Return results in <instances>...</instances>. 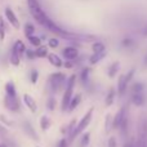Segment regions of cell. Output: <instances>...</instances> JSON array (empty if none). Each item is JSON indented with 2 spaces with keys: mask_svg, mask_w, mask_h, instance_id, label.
I'll use <instances>...</instances> for the list:
<instances>
[{
  "mask_svg": "<svg viewBox=\"0 0 147 147\" xmlns=\"http://www.w3.org/2000/svg\"><path fill=\"white\" fill-rule=\"evenodd\" d=\"M27 4H28V10H30L31 16H32V17L36 20V22H39L43 27H45L47 30L52 31V32L57 34V35L63 36V38H72L74 36L72 34L67 32V31L62 30L61 27H58V26L44 13V10L41 9L40 4H39L36 0H27Z\"/></svg>",
  "mask_w": 147,
  "mask_h": 147,
  "instance_id": "obj_1",
  "label": "cell"
},
{
  "mask_svg": "<svg viewBox=\"0 0 147 147\" xmlns=\"http://www.w3.org/2000/svg\"><path fill=\"white\" fill-rule=\"evenodd\" d=\"M93 111H94V109H90V110H89V111L83 116V119H81L80 121H79V124L75 127L74 132L71 133V136H70V142L75 140V138L78 137V136L80 134V133L83 132V130L85 129V128L88 127L89 124H90V121H92V116H93Z\"/></svg>",
  "mask_w": 147,
  "mask_h": 147,
  "instance_id": "obj_2",
  "label": "cell"
},
{
  "mask_svg": "<svg viewBox=\"0 0 147 147\" xmlns=\"http://www.w3.org/2000/svg\"><path fill=\"white\" fill-rule=\"evenodd\" d=\"M75 81H76V75H72L70 78L69 83H67V86L65 89V93H63V99H62V110L66 111L69 110L70 106V102L72 99V93H74V88H75Z\"/></svg>",
  "mask_w": 147,
  "mask_h": 147,
  "instance_id": "obj_3",
  "label": "cell"
},
{
  "mask_svg": "<svg viewBox=\"0 0 147 147\" xmlns=\"http://www.w3.org/2000/svg\"><path fill=\"white\" fill-rule=\"evenodd\" d=\"M65 80H66V76H65V74H61V72L52 74L51 78H49V83H51L52 90H53L54 93L59 92L62 88H63Z\"/></svg>",
  "mask_w": 147,
  "mask_h": 147,
  "instance_id": "obj_4",
  "label": "cell"
},
{
  "mask_svg": "<svg viewBox=\"0 0 147 147\" xmlns=\"http://www.w3.org/2000/svg\"><path fill=\"white\" fill-rule=\"evenodd\" d=\"M136 147H147V120L143 119L140 124L138 130V140L136 143Z\"/></svg>",
  "mask_w": 147,
  "mask_h": 147,
  "instance_id": "obj_5",
  "label": "cell"
},
{
  "mask_svg": "<svg viewBox=\"0 0 147 147\" xmlns=\"http://www.w3.org/2000/svg\"><path fill=\"white\" fill-rule=\"evenodd\" d=\"M4 103L7 106L8 110L10 111H18L20 110V101H18V97H10V96H5Z\"/></svg>",
  "mask_w": 147,
  "mask_h": 147,
  "instance_id": "obj_6",
  "label": "cell"
},
{
  "mask_svg": "<svg viewBox=\"0 0 147 147\" xmlns=\"http://www.w3.org/2000/svg\"><path fill=\"white\" fill-rule=\"evenodd\" d=\"M127 109L125 107H123L121 110H119L117 111V114L115 115V117H114V123H112V127L115 128V129H119L120 128V125H121V123H123V120H124V117L127 116Z\"/></svg>",
  "mask_w": 147,
  "mask_h": 147,
  "instance_id": "obj_7",
  "label": "cell"
},
{
  "mask_svg": "<svg viewBox=\"0 0 147 147\" xmlns=\"http://www.w3.org/2000/svg\"><path fill=\"white\" fill-rule=\"evenodd\" d=\"M128 85H129V81L127 79V75H121L119 78V81H117V93L120 96H124L128 89Z\"/></svg>",
  "mask_w": 147,
  "mask_h": 147,
  "instance_id": "obj_8",
  "label": "cell"
},
{
  "mask_svg": "<svg viewBox=\"0 0 147 147\" xmlns=\"http://www.w3.org/2000/svg\"><path fill=\"white\" fill-rule=\"evenodd\" d=\"M5 17H7L8 22H9L14 28H18V27H20V21L17 20L16 14L13 13V10L10 9V8H7V9H5Z\"/></svg>",
  "mask_w": 147,
  "mask_h": 147,
  "instance_id": "obj_9",
  "label": "cell"
},
{
  "mask_svg": "<svg viewBox=\"0 0 147 147\" xmlns=\"http://www.w3.org/2000/svg\"><path fill=\"white\" fill-rule=\"evenodd\" d=\"M62 54H63V57L66 59H69V61H72V59H75L76 57L79 56V51L76 48H74V47H67V48L63 49Z\"/></svg>",
  "mask_w": 147,
  "mask_h": 147,
  "instance_id": "obj_10",
  "label": "cell"
},
{
  "mask_svg": "<svg viewBox=\"0 0 147 147\" xmlns=\"http://www.w3.org/2000/svg\"><path fill=\"white\" fill-rule=\"evenodd\" d=\"M23 102H25V105L30 109L31 112H36V110H38V105H36L35 99H34L30 94H25V96H23Z\"/></svg>",
  "mask_w": 147,
  "mask_h": 147,
  "instance_id": "obj_11",
  "label": "cell"
},
{
  "mask_svg": "<svg viewBox=\"0 0 147 147\" xmlns=\"http://www.w3.org/2000/svg\"><path fill=\"white\" fill-rule=\"evenodd\" d=\"M146 102V97L143 93H132V103L134 106L140 107V106H143Z\"/></svg>",
  "mask_w": 147,
  "mask_h": 147,
  "instance_id": "obj_12",
  "label": "cell"
},
{
  "mask_svg": "<svg viewBox=\"0 0 147 147\" xmlns=\"http://www.w3.org/2000/svg\"><path fill=\"white\" fill-rule=\"evenodd\" d=\"M26 52V48H25V44L22 43L21 40H17L13 45V49H12V53L13 54H17V56H22L23 53Z\"/></svg>",
  "mask_w": 147,
  "mask_h": 147,
  "instance_id": "obj_13",
  "label": "cell"
},
{
  "mask_svg": "<svg viewBox=\"0 0 147 147\" xmlns=\"http://www.w3.org/2000/svg\"><path fill=\"white\" fill-rule=\"evenodd\" d=\"M48 59L54 67H62L63 66L62 59L59 58V56H57V54H54V53H49L48 54Z\"/></svg>",
  "mask_w": 147,
  "mask_h": 147,
  "instance_id": "obj_14",
  "label": "cell"
},
{
  "mask_svg": "<svg viewBox=\"0 0 147 147\" xmlns=\"http://www.w3.org/2000/svg\"><path fill=\"white\" fill-rule=\"evenodd\" d=\"M5 93L7 96H10V97H17V92H16V86L12 81H8L5 84Z\"/></svg>",
  "mask_w": 147,
  "mask_h": 147,
  "instance_id": "obj_15",
  "label": "cell"
},
{
  "mask_svg": "<svg viewBox=\"0 0 147 147\" xmlns=\"http://www.w3.org/2000/svg\"><path fill=\"white\" fill-rule=\"evenodd\" d=\"M92 51H93V53H102V52H106V47L101 41H96L92 45Z\"/></svg>",
  "mask_w": 147,
  "mask_h": 147,
  "instance_id": "obj_16",
  "label": "cell"
},
{
  "mask_svg": "<svg viewBox=\"0 0 147 147\" xmlns=\"http://www.w3.org/2000/svg\"><path fill=\"white\" fill-rule=\"evenodd\" d=\"M81 102V96L80 94H76L75 97H72L71 102H70V106H69V110L70 111H74V110L78 107V105Z\"/></svg>",
  "mask_w": 147,
  "mask_h": 147,
  "instance_id": "obj_17",
  "label": "cell"
},
{
  "mask_svg": "<svg viewBox=\"0 0 147 147\" xmlns=\"http://www.w3.org/2000/svg\"><path fill=\"white\" fill-rule=\"evenodd\" d=\"M105 56H106V52H102V53H94L93 56H90V63L92 65H96L97 62H99L101 59H103L105 58Z\"/></svg>",
  "mask_w": 147,
  "mask_h": 147,
  "instance_id": "obj_18",
  "label": "cell"
},
{
  "mask_svg": "<svg viewBox=\"0 0 147 147\" xmlns=\"http://www.w3.org/2000/svg\"><path fill=\"white\" fill-rule=\"evenodd\" d=\"M115 94H116V92H115V89H110L109 93H107V97H106V106H111L112 103H114L115 101Z\"/></svg>",
  "mask_w": 147,
  "mask_h": 147,
  "instance_id": "obj_19",
  "label": "cell"
},
{
  "mask_svg": "<svg viewBox=\"0 0 147 147\" xmlns=\"http://www.w3.org/2000/svg\"><path fill=\"white\" fill-rule=\"evenodd\" d=\"M36 53V57L39 58H44V57H48V48L47 47H38V49L35 51Z\"/></svg>",
  "mask_w": 147,
  "mask_h": 147,
  "instance_id": "obj_20",
  "label": "cell"
},
{
  "mask_svg": "<svg viewBox=\"0 0 147 147\" xmlns=\"http://www.w3.org/2000/svg\"><path fill=\"white\" fill-rule=\"evenodd\" d=\"M119 67H120L119 62H114V63L110 66V69H109V76L110 78H114V76L116 75L117 71H119Z\"/></svg>",
  "mask_w": 147,
  "mask_h": 147,
  "instance_id": "obj_21",
  "label": "cell"
},
{
  "mask_svg": "<svg viewBox=\"0 0 147 147\" xmlns=\"http://www.w3.org/2000/svg\"><path fill=\"white\" fill-rule=\"evenodd\" d=\"M34 32H35V27H34V25H31V23H26L25 25V35L26 38H30V36L34 35Z\"/></svg>",
  "mask_w": 147,
  "mask_h": 147,
  "instance_id": "obj_22",
  "label": "cell"
},
{
  "mask_svg": "<svg viewBox=\"0 0 147 147\" xmlns=\"http://www.w3.org/2000/svg\"><path fill=\"white\" fill-rule=\"evenodd\" d=\"M145 85L142 83H134L132 85V93H143Z\"/></svg>",
  "mask_w": 147,
  "mask_h": 147,
  "instance_id": "obj_23",
  "label": "cell"
},
{
  "mask_svg": "<svg viewBox=\"0 0 147 147\" xmlns=\"http://www.w3.org/2000/svg\"><path fill=\"white\" fill-rule=\"evenodd\" d=\"M89 140H90V133H84L83 134V137L80 138V147H86L88 146V143H89Z\"/></svg>",
  "mask_w": 147,
  "mask_h": 147,
  "instance_id": "obj_24",
  "label": "cell"
},
{
  "mask_svg": "<svg viewBox=\"0 0 147 147\" xmlns=\"http://www.w3.org/2000/svg\"><path fill=\"white\" fill-rule=\"evenodd\" d=\"M40 125H41V129L43 130H48V128L51 127V121H49V119L47 116H43L40 120Z\"/></svg>",
  "mask_w": 147,
  "mask_h": 147,
  "instance_id": "obj_25",
  "label": "cell"
},
{
  "mask_svg": "<svg viewBox=\"0 0 147 147\" xmlns=\"http://www.w3.org/2000/svg\"><path fill=\"white\" fill-rule=\"evenodd\" d=\"M5 38V23L4 18L0 17V40H4Z\"/></svg>",
  "mask_w": 147,
  "mask_h": 147,
  "instance_id": "obj_26",
  "label": "cell"
},
{
  "mask_svg": "<svg viewBox=\"0 0 147 147\" xmlns=\"http://www.w3.org/2000/svg\"><path fill=\"white\" fill-rule=\"evenodd\" d=\"M28 40H30V43L32 44V45H35V47H40L41 45V40L39 38H36V36H30L28 38Z\"/></svg>",
  "mask_w": 147,
  "mask_h": 147,
  "instance_id": "obj_27",
  "label": "cell"
},
{
  "mask_svg": "<svg viewBox=\"0 0 147 147\" xmlns=\"http://www.w3.org/2000/svg\"><path fill=\"white\" fill-rule=\"evenodd\" d=\"M133 44H134V41H133V39H130V38H125L124 40L121 41V45L125 47V48H129V47H132Z\"/></svg>",
  "mask_w": 147,
  "mask_h": 147,
  "instance_id": "obj_28",
  "label": "cell"
},
{
  "mask_svg": "<svg viewBox=\"0 0 147 147\" xmlns=\"http://www.w3.org/2000/svg\"><path fill=\"white\" fill-rule=\"evenodd\" d=\"M20 61H21V57L17 56V54H13L10 56V62H12V65H14V66H18L20 65Z\"/></svg>",
  "mask_w": 147,
  "mask_h": 147,
  "instance_id": "obj_29",
  "label": "cell"
},
{
  "mask_svg": "<svg viewBox=\"0 0 147 147\" xmlns=\"http://www.w3.org/2000/svg\"><path fill=\"white\" fill-rule=\"evenodd\" d=\"M89 72H90V70H89V69H84V70H83V72H81L80 79L84 81V83H86V80H88V78H89Z\"/></svg>",
  "mask_w": 147,
  "mask_h": 147,
  "instance_id": "obj_30",
  "label": "cell"
},
{
  "mask_svg": "<svg viewBox=\"0 0 147 147\" xmlns=\"http://www.w3.org/2000/svg\"><path fill=\"white\" fill-rule=\"evenodd\" d=\"M31 83H34L35 84L36 81H38V78H39V72L36 71V70H32V71H31Z\"/></svg>",
  "mask_w": 147,
  "mask_h": 147,
  "instance_id": "obj_31",
  "label": "cell"
},
{
  "mask_svg": "<svg viewBox=\"0 0 147 147\" xmlns=\"http://www.w3.org/2000/svg\"><path fill=\"white\" fill-rule=\"evenodd\" d=\"M48 44L51 48H57V47L59 45V40H57V39H49Z\"/></svg>",
  "mask_w": 147,
  "mask_h": 147,
  "instance_id": "obj_32",
  "label": "cell"
},
{
  "mask_svg": "<svg viewBox=\"0 0 147 147\" xmlns=\"http://www.w3.org/2000/svg\"><path fill=\"white\" fill-rule=\"evenodd\" d=\"M111 123H114L111 115H107V117H106V132L110 130V128H111Z\"/></svg>",
  "mask_w": 147,
  "mask_h": 147,
  "instance_id": "obj_33",
  "label": "cell"
},
{
  "mask_svg": "<svg viewBox=\"0 0 147 147\" xmlns=\"http://www.w3.org/2000/svg\"><path fill=\"white\" fill-rule=\"evenodd\" d=\"M109 147H117V142L115 137H110L109 138Z\"/></svg>",
  "mask_w": 147,
  "mask_h": 147,
  "instance_id": "obj_34",
  "label": "cell"
},
{
  "mask_svg": "<svg viewBox=\"0 0 147 147\" xmlns=\"http://www.w3.org/2000/svg\"><path fill=\"white\" fill-rule=\"evenodd\" d=\"M26 56H27V58L34 59L36 57V53H35V51H26Z\"/></svg>",
  "mask_w": 147,
  "mask_h": 147,
  "instance_id": "obj_35",
  "label": "cell"
},
{
  "mask_svg": "<svg viewBox=\"0 0 147 147\" xmlns=\"http://www.w3.org/2000/svg\"><path fill=\"white\" fill-rule=\"evenodd\" d=\"M58 147H69V141H67L66 138L61 140V141L58 142Z\"/></svg>",
  "mask_w": 147,
  "mask_h": 147,
  "instance_id": "obj_36",
  "label": "cell"
},
{
  "mask_svg": "<svg viewBox=\"0 0 147 147\" xmlns=\"http://www.w3.org/2000/svg\"><path fill=\"white\" fill-rule=\"evenodd\" d=\"M123 147H136V142L133 140H129V141H127V142L124 143V146Z\"/></svg>",
  "mask_w": 147,
  "mask_h": 147,
  "instance_id": "obj_37",
  "label": "cell"
},
{
  "mask_svg": "<svg viewBox=\"0 0 147 147\" xmlns=\"http://www.w3.org/2000/svg\"><path fill=\"white\" fill-rule=\"evenodd\" d=\"M54 106H56V103H54V99L53 98H49V101H48V109L54 110Z\"/></svg>",
  "mask_w": 147,
  "mask_h": 147,
  "instance_id": "obj_38",
  "label": "cell"
},
{
  "mask_svg": "<svg viewBox=\"0 0 147 147\" xmlns=\"http://www.w3.org/2000/svg\"><path fill=\"white\" fill-rule=\"evenodd\" d=\"M65 67H67V69H71L72 63H71V62H66V63H65Z\"/></svg>",
  "mask_w": 147,
  "mask_h": 147,
  "instance_id": "obj_39",
  "label": "cell"
},
{
  "mask_svg": "<svg viewBox=\"0 0 147 147\" xmlns=\"http://www.w3.org/2000/svg\"><path fill=\"white\" fill-rule=\"evenodd\" d=\"M143 65H145V66H147V54L145 56V58H143Z\"/></svg>",
  "mask_w": 147,
  "mask_h": 147,
  "instance_id": "obj_40",
  "label": "cell"
},
{
  "mask_svg": "<svg viewBox=\"0 0 147 147\" xmlns=\"http://www.w3.org/2000/svg\"><path fill=\"white\" fill-rule=\"evenodd\" d=\"M143 36H147V26L145 27V30H143Z\"/></svg>",
  "mask_w": 147,
  "mask_h": 147,
  "instance_id": "obj_41",
  "label": "cell"
},
{
  "mask_svg": "<svg viewBox=\"0 0 147 147\" xmlns=\"http://www.w3.org/2000/svg\"><path fill=\"white\" fill-rule=\"evenodd\" d=\"M0 147H5V146L4 145H0Z\"/></svg>",
  "mask_w": 147,
  "mask_h": 147,
  "instance_id": "obj_42",
  "label": "cell"
}]
</instances>
